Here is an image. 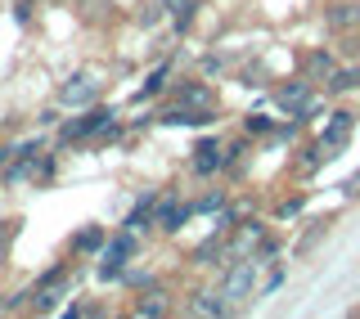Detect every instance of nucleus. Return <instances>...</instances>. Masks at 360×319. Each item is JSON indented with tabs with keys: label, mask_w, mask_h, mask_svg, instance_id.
<instances>
[{
	"label": "nucleus",
	"mask_w": 360,
	"mask_h": 319,
	"mask_svg": "<svg viewBox=\"0 0 360 319\" xmlns=\"http://www.w3.org/2000/svg\"><path fill=\"white\" fill-rule=\"evenodd\" d=\"M252 288H257V261H234L230 270H225V279H221V301L230 306V301H243V297H252Z\"/></svg>",
	"instance_id": "f257e3e1"
},
{
	"label": "nucleus",
	"mask_w": 360,
	"mask_h": 319,
	"mask_svg": "<svg viewBox=\"0 0 360 319\" xmlns=\"http://www.w3.org/2000/svg\"><path fill=\"white\" fill-rule=\"evenodd\" d=\"M99 99V77L95 72H72L59 86V104L63 108H90Z\"/></svg>",
	"instance_id": "f03ea898"
},
{
	"label": "nucleus",
	"mask_w": 360,
	"mask_h": 319,
	"mask_svg": "<svg viewBox=\"0 0 360 319\" xmlns=\"http://www.w3.org/2000/svg\"><path fill=\"white\" fill-rule=\"evenodd\" d=\"M307 104H311V77H307V82H288V86L275 90V108L288 112V117H302Z\"/></svg>",
	"instance_id": "7ed1b4c3"
},
{
	"label": "nucleus",
	"mask_w": 360,
	"mask_h": 319,
	"mask_svg": "<svg viewBox=\"0 0 360 319\" xmlns=\"http://www.w3.org/2000/svg\"><path fill=\"white\" fill-rule=\"evenodd\" d=\"M99 131H112V108H90L82 122L63 126V140H86V135H99Z\"/></svg>",
	"instance_id": "20e7f679"
},
{
	"label": "nucleus",
	"mask_w": 360,
	"mask_h": 319,
	"mask_svg": "<svg viewBox=\"0 0 360 319\" xmlns=\"http://www.w3.org/2000/svg\"><path fill=\"white\" fill-rule=\"evenodd\" d=\"M352 131H356V117L347 108H338V112H329V126L320 131V144L324 149H342V144L352 140Z\"/></svg>",
	"instance_id": "39448f33"
},
{
	"label": "nucleus",
	"mask_w": 360,
	"mask_h": 319,
	"mask_svg": "<svg viewBox=\"0 0 360 319\" xmlns=\"http://www.w3.org/2000/svg\"><path fill=\"white\" fill-rule=\"evenodd\" d=\"M194 216V207L189 202H158V216H153V225L158 230H167V234H176V230H185V221Z\"/></svg>",
	"instance_id": "423d86ee"
},
{
	"label": "nucleus",
	"mask_w": 360,
	"mask_h": 319,
	"mask_svg": "<svg viewBox=\"0 0 360 319\" xmlns=\"http://www.w3.org/2000/svg\"><path fill=\"white\" fill-rule=\"evenodd\" d=\"M221 162H225V149L217 140H202V144H194V153H189V167L198 171V176H212V171H221Z\"/></svg>",
	"instance_id": "0eeeda50"
},
{
	"label": "nucleus",
	"mask_w": 360,
	"mask_h": 319,
	"mask_svg": "<svg viewBox=\"0 0 360 319\" xmlns=\"http://www.w3.org/2000/svg\"><path fill=\"white\" fill-rule=\"evenodd\" d=\"M131 252H135V238H131V230H127V234H117V238L104 247V275H108V279L122 275V266H127Z\"/></svg>",
	"instance_id": "6e6552de"
},
{
	"label": "nucleus",
	"mask_w": 360,
	"mask_h": 319,
	"mask_svg": "<svg viewBox=\"0 0 360 319\" xmlns=\"http://www.w3.org/2000/svg\"><path fill=\"white\" fill-rule=\"evenodd\" d=\"M158 122H162V126H207L212 112H207V108H185V104H176V108H167Z\"/></svg>",
	"instance_id": "1a4fd4ad"
},
{
	"label": "nucleus",
	"mask_w": 360,
	"mask_h": 319,
	"mask_svg": "<svg viewBox=\"0 0 360 319\" xmlns=\"http://www.w3.org/2000/svg\"><path fill=\"white\" fill-rule=\"evenodd\" d=\"M324 90H329V95H347V90H360V63L333 67V72L324 77Z\"/></svg>",
	"instance_id": "9d476101"
},
{
	"label": "nucleus",
	"mask_w": 360,
	"mask_h": 319,
	"mask_svg": "<svg viewBox=\"0 0 360 319\" xmlns=\"http://www.w3.org/2000/svg\"><path fill=\"white\" fill-rule=\"evenodd\" d=\"M329 27L333 32H356L360 27V5L356 0H338V5L329 9Z\"/></svg>",
	"instance_id": "9b49d317"
},
{
	"label": "nucleus",
	"mask_w": 360,
	"mask_h": 319,
	"mask_svg": "<svg viewBox=\"0 0 360 319\" xmlns=\"http://www.w3.org/2000/svg\"><path fill=\"white\" fill-rule=\"evenodd\" d=\"M252 247H266V225L262 221H243L239 234H234V252H252Z\"/></svg>",
	"instance_id": "f8f14e48"
},
{
	"label": "nucleus",
	"mask_w": 360,
	"mask_h": 319,
	"mask_svg": "<svg viewBox=\"0 0 360 319\" xmlns=\"http://www.w3.org/2000/svg\"><path fill=\"white\" fill-rule=\"evenodd\" d=\"M167 311H172V301H167L162 292H149L144 301H135V315H140V319H162Z\"/></svg>",
	"instance_id": "ddd939ff"
},
{
	"label": "nucleus",
	"mask_w": 360,
	"mask_h": 319,
	"mask_svg": "<svg viewBox=\"0 0 360 319\" xmlns=\"http://www.w3.org/2000/svg\"><path fill=\"white\" fill-rule=\"evenodd\" d=\"M180 104H185V108H212V90L207 86H180Z\"/></svg>",
	"instance_id": "4468645a"
},
{
	"label": "nucleus",
	"mask_w": 360,
	"mask_h": 319,
	"mask_svg": "<svg viewBox=\"0 0 360 319\" xmlns=\"http://www.w3.org/2000/svg\"><path fill=\"white\" fill-rule=\"evenodd\" d=\"M72 247L77 252H99V247H104V230H99V225H86V230L72 238Z\"/></svg>",
	"instance_id": "2eb2a0df"
},
{
	"label": "nucleus",
	"mask_w": 360,
	"mask_h": 319,
	"mask_svg": "<svg viewBox=\"0 0 360 319\" xmlns=\"http://www.w3.org/2000/svg\"><path fill=\"white\" fill-rule=\"evenodd\" d=\"M329 72H333V59H329V54H311V59H307V77H311V82H324Z\"/></svg>",
	"instance_id": "dca6fc26"
},
{
	"label": "nucleus",
	"mask_w": 360,
	"mask_h": 319,
	"mask_svg": "<svg viewBox=\"0 0 360 319\" xmlns=\"http://www.w3.org/2000/svg\"><path fill=\"white\" fill-rule=\"evenodd\" d=\"M225 311H230V306L217 301V297H194L189 301V315H225Z\"/></svg>",
	"instance_id": "f3484780"
},
{
	"label": "nucleus",
	"mask_w": 360,
	"mask_h": 319,
	"mask_svg": "<svg viewBox=\"0 0 360 319\" xmlns=\"http://www.w3.org/2000/svg\"><path fill=\"white\" fill-rule=\"evenodd\" d=\"M167 9L176 14V22H180V27L189 22V0H167Z\"/></svg>",
	"instance_id": "a211bd4d"
},
{
	"label": "nucleus",
	"mask_w": 360,
	"mask_h": 319,
	"mask_svg": "<svg viewBox=\"0 0 360 319\" xmlns=\"http://www.w3.org/2000/svg\"><path fill=\"white\" fill-rule=\"evenodd\" d=\"M248 131H252V135L270 131V117H266V112H252V117H248Z\"/></svg>",
	"instance_id": "6ab92c4d"
},
{
	"label": "nucleus",
	"mask_w": 360,
	"mask_h": 319,
	"mask_svg": "<svg viewBox=\"0 0 360 319\" xmlns=\"http://www.w3.org/2000/svg\"><path fill=\"white\" fill-rule=\"evenodd\" d=\"M162 82H167V67H158V72L149 77V86H144V95H153V90H162Z\"/></svg>",
	"instance_id": "aec40b11"
},
{
	"label": "nucleus",
	"mask_w": 360,
	"mask_h": 319,
	"mask_svg": "<svg viewBox=\"0 0 360 319\" xmlns=\"http://www.w3.org/2000/svg\"><path fill=\"white\" fill-rule=\"evenodd\" d=\"M217 207H221V193H207V198H202L194 211H217Z\"/></svg>",
	"instance_id": "412c9836"
},
{
	"label": "nucleus",
	"mask_w": 360,
	"mask_h": 319,
	"mask_svg": "<svg viewBox=\"0 0 360 319\" xmlns=\"http://www.w3.org/2000/svg\"><path fill=\"white\" fill-rule=\"evenodd\" d=\"M9 238H14V221H0V252H5Z\"/></svg>",
	"instance_id": "4be33fe9"
}]
</instances>
